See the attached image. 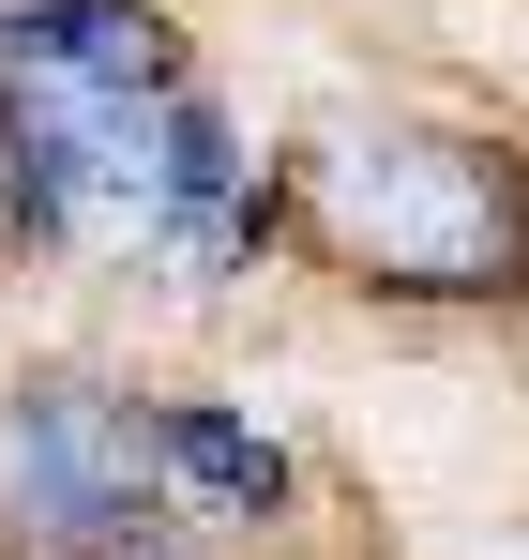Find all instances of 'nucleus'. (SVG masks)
Wrapping results in <instances>:
<instances>
[{"label":"nucleus","mask_w":529,"mask_h":560,"mask_svg":"<svg viewBox=\"0 0 529 560\" xmlns=\"http://www.w3.org/2000/svg\"><path fill=\"white\" fill-rule=\"evenodd\" d=\"M272 197H287V228L349 288H378V303H499V288H529V167L499 137L349 106V121H318V137L272 167Z\"/></svg>","instance_id":"nucleus-1"},{"label":"nucleus","mask_w":529,"mask_h":560,"mask_svg":"<svg viewBox=\"0 0 529 560\" xmlns=\"http://www.w3.org/2000/svg\"><path fill=\"white\" fill-rule=\"evenodd\" d=\"M181 515L152 485V394L91 364H31L0 394V560H167Z\"/></svg>","instance_id":"nucleus-2"},{"label":"nucleus","mask_w":529,"mask_h":560,"mask_svg":"<svg viewBox=\"0 0 529 560\" xmlns=\"http://www.w3.org/2000/svg\"><path fill=\"white\" fill-rule=\"evenodd\" d=\"M152 485H167L181 530H272L303 500L287 440H272L258 409H227V394H152Z\"/></svg>","instance_id":"nucleus-3"}]
</instances>
